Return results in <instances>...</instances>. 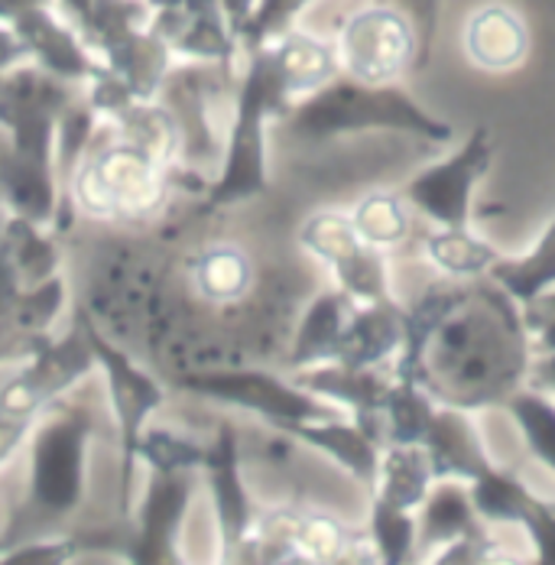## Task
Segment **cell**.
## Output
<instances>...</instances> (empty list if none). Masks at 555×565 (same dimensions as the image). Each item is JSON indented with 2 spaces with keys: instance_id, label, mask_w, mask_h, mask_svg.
I'll use <instances>...</instances> for the list:
<instances>
[{
  "instance_id": "obj_35",
  "label": "cell",
  "mask_w": 555,
  "mask_h": 565,
  "mask_svg": "<svg viewBox=\"0 0 555 565\" xmlns=\"http://www.w3.org/2000/svg\"><path fill=\"white\" fill-rule=\"evenodd\" d=\"M312 3H316V0H260L257 10H254V17L244 23L237 43H241L247 53H254V50L274 43L277 36L286 33V30H292L296 17H299L306 7H312Z\"/></svg>"
},
{
  "instance_id": "obj_19",
  "label": "cell",
  "mask_w": 555,
  "mask_h": 565,
  "mask_svg": "<svg viewBox=\"0 0 555 565\" xmlns=\"http://www.w3.org/2000/svg\"><path fill=\"white\" fill-rule=\"evenodd\" d=\"M406 332V306L396 299L354 306L332 361L348 367H384L399 351Z\"/></svg>"
},
{
  "instance_id": "obj_20",
  "label": "cell",
  "mask_w": 555,
  "mask_h": 565,
  "mask_svg": "<svg viewBox=\"0 0 555 565\" xmlns=\"http://www.w3.org/2000/svg\"><path fill=\"white\" fill-rule=\"evenodd\" d=\"M423 513L416 520V550H439L455 540H481L488 533V520L474 510L468 481L439 478L436 488H429L426 501L419 504Z\"/></svg>"
},
{
  "instance_id": "obj_1",
  "label": "cell",
  "mask_w": 555,
  "mask_h": 565,
  "mask_svg": "<svg viewBox=\"0 0 555 565\" xmlns=\"http://www.w3.org/2000/svg\"><path fill=\"white\" fill-rule=\"evenodd\" d=\"M533 358L520 302L503 286L488 274L448 277L406 309L393 374L439 406L474 413L523 391Z\"/></svg>"
},
{
  "instance_id": "obj_5",
  "label": "cell",
  "mask_w": 555,
  "mask_h": 565,
  "mask_svg": "<svg viewBox=\"0 0 555 565\" xmlns=\"http://www.w3.org/2000/svg\"><path fill=\"white\" fill-rule=\"evenodd\" d=\"M92 416L82 406H65L50 416L33 439V478L26 516L53 520L78 508L85 491V443Z\"/></svg>"
},
{
  "instance_id": "obj_7",
  "label": "cell",
  "mask_w": 555,
  "mask_h": 565,
  "mask_svg": "<svg viewBox=\"0 0 555 565\" xmlns=\"http://www.w3.org/2000/svg\"><path fill=\"white\" fill-rule=\"evenodd\" d=\"M334 50L351 78L371 85L396 82L403 72L416 68L419 56L413 20L396 3H374L351 13Z\"/></svg>"
},
{
  "instance_id": "obj_6",
  "label": "cell",
  "mask_w": 555,
  "mask_h": 565,
  "mask_svg": "<svg viewBox=\"0 0 555 565\" xmlns=\"http://www.w3.org/2000/svg\"><path fill=\"white\" fill-rule=\"evenodd\" d=\"M72 98V82L43 65H13L0 72V127H7L13 153L53 167L56 124Z\"/></svg>"
},
{
  "instance_id": "obj_8",
  "label": "cell",
  "mask_w": 555,
  "mask_h": 565,
  "mask_svg": "<svg viewBox=\"0 0 555 565\" xmlns=\"http://www.w3.org/2000/svg\"><path fill=\"white\" fill-rule=\"evenodd\" d=\"M494 160V143L488 127H474L468 140L442 163H433L416 172L399 199L406 209L419 212L423 218L439 227H471V199L478 182L488 175Z\"/></svg>"
},
{
  "instance_id": "obj_14",
  "label": "cell",
  "mask_w": 555,
  "mask_h": 565,
  "mask_svg": "<svg viewBox=\"0 0 555 565\" xmlns=\"http://www.w3.org/2000/svg\"><path fill=\"white\" fill-rule=\"evenodd\" d=\"M396 374L384 367H348L338 361H325V367L302 371L296 377L299 387L309 394L329 396L334 403L348 406L354 413V423L367 429L384 446V406H387L389 387Z\"/></svg>"
},
{
  "instance_id": "obj_25",
  "label": "cell",
  "mask_w": 555,
  "mask_h": 565,
  "mask_svg": "<svg viewBox=\"0 0 555 565\" xmlns=\"http://www.w3.org/2000/svg\"><path fill=\"white\" fill-rule=\"evenodd\" d=\"M354 299L344 292V289H332V292H322L302 316L299 322V332L292 341V354H289V364L292 367H309V364H325L332 361L334 351H338V341L341 332L354 312Z\"/></svg>"
},
{
  "instance_id": "obj_15",
  "label": "cell",
  "mask_w": 555,
  "mask_h": 565,
  "mask_svg": "<svg viewBox=\"0 0 555 565\" xmlns=\"http://www.w3.org/2000/svg\"><path fill=\"white\" fill-rule=\"evenodd\" d=\"M209 481H212V498L218 510V530H222L224 559H244V550L254 533V510L247 488L241 481V461H237V433L231 423H222L218 439L212 449H205L202 458Z\"/></svg>"
},
{
  "instance_id": "obj_18",
  "label": "cell",
  "mask_w": 555,
  "mask_h": 565,
  "mask_svg": "<svg viewBox=\"0 0 555 565\" xmlns=\"http://www.w3.org/2000/svg\"><path fill=\"white\" fill-rule=\"evenodd\" d=\"M419 446L429 455L436 481L439 478L474 481L478 475H484L494 465L484 443H481V436H478V429H474V423L468 419V413L455 409V406L436 403Z\"/></svg>"
},
{
  "instance_id": "obj_17",
  "label": "cell",
  "mask_w": 555,
  "mask_h": 565,
  "mask_svg": "<svg viewBox=\"0 0 555 565\" xmlns=\"http://www.w3.org/2000/svg\"><path fill=\"white\" fill-rule=\"evenodd\" d=\"M10 26L26 46V56L36 58L46 72L58 78L75 85V82H92V75L98 72V62L88 53L85 36L68 23H62L50 7H33L17 20H10Z\"/></svg>"
},
{
  "instance_id": "obj_28",
  "label": "cell",
  "mask_w": 555,
  "mask_h": 565,
  "mask_svg": "<svg viewBox=\"0 0 555 565\" xmlns=\"http://www.w3.org/2000/svg\"><path fill=\"white\" fill-rule=\"evenodd\" d=\"M426 254L448 277H481L500 257L498 247L478 237L471 227H442L429 237Z\"/></svg>"
},
{
  "instance_id": "obj_36",
  "label": "cell",
  "mask_w": 555,
  "mask_h": 565,
  "mask_svg": "<svg viewBox=\"0 0 555 565\" xmlns=\"http://www.w3.org/2000/svg\"><path fill=\"white\" fill-rule=\"evenodd\" d=\"M137 455L143 461H150V468L157 475H169V471H182V468H195L202 465L205 449L189 443V439H179L167 429H150V433H140V446Z\"/></svg>"
},
{
  "instance_id": "obj_43",
  "label": "cell",
  "mask_w": 555,
  "mask_h": 565,
  "mask_svg": "<svg viewBox=\"0 0 555 565\" xmlns=\"http://www.w3.org/2000/svg\"><path fill=\"white\" fill-rule=\"evenodd\" d=\"M218 3H222L224 20H227L231 33H234V36H241L244 23L254 17V10H257V3H260V0H218Z\"/></svg>"
},
{
  "instance_id": "obj_33",
  "label": "cell",
  "mask_w": 555,
  "mask_h": 565,
  "mask_svg": "<svg viewBox=\"0 0 555 565\" xmlns=\"http://www.w3.org/2000/svg\"><path fill=\"white\" fill-rule=\"evenodd\" d=\"M371 540H374L381 563H409L416 553V516H413V510H403L374 498V504H371Z\"/></svg>"
},
{
  "instance_id": "obj_3",
  "label": "cell",
  "mask_w": 555,
  "mask_h": 565,
  "mask_svg": "<svg viewBox=\"0 0 555 565\" xmlns=\"http://www.w3.org/2000/svg\"><path fill=\"white\" fill-rule=\"evenodd\" d=\"M286 108H289V98L282 95L270 56L260 46L247 58L222 175L209 195L215 209L267 192V117L282 114Z\"/></svg>"
},
{
  "instance_id": "obj_30",
  "label": "cell",
  "mask_w": 555,
  "mask_h": 565,
  "mask_svg": "<svg viewBox=\"0 0 555 565\" xmlns=\"http://www.w3.org/2000/svg\"><path fill=\"white\" fill-rule=\"evenodd\" d=\"M0 244H3V250L10 254V260H13L17 274H20L23 289L50 280V277H56V244L46 241L30 218L13 215V218L3 225V231H0Z\"/></svg>"
},
{
  "instance_id": "obj_13",
  "label": "cell",
  "mask_w": 555,
  "mask_h": 565,
  "mask_svg": "<svg viewBox=\"0 0 555 565\" xmlns=\"http://www.w3.org/2000/svg\"><path fill=\"white\" fill-rule=\"evenodd\" d=\"M468 494L488 523L523 526L530 543L536 546V559L555 565V504L536 498L516 471L494 461L484 475L468 481Z\"/></svg>"
},
{
  "instance_id": "obj_11",
  "label": "cell",
  "mask_w": 555,
  "mask_h": 565,
  "mask_svg": "<svg viewBox=\"0 0 555 565\" xmlns=\"http://www.w3.org/2000/svg\"><path fill=\"white\" fill-rule=\"evenodd\" d=\"M92 367H95V351L85 339L82 326H75L68 339H43L33 351V364L0 391V419H17L30 426L43 406H50L62 391L78 384Z\"/></svg>"
},
{
  "instance_id": "obj_32",
  "label": "cell",
  "mask_w": 555,
  "mask_h": 565,
  "mask_svg": "<svg viewBox=\"0 0 555 565\" xmlns=\"http://www.w3.org/2000/svg\"><path fill=\"white\" fill-rule=\"evenodd\" d=\"M192 274H195V282L199 289L215 299V302H231L237 296L247 292L250 286V264L241 250L234 247H212L205 250L195 264H192Z\"/></svg>"
},
{
  "instance_id": "obj_21",
  "label": "cell",
  "mask_w": 555,
  "mask_h": 565,
  "mask_svg": "<svg viewBox=\"0 0 555 565\" xmlns=\"http://www.w3.org/2000/svg\"><path fill=\"white\" fill-rule=\"evenodd\" d=\"M279 433L325 452L334 458L351 478H357L371 494L377 484V471H381V452L384 446L361 429L357 423H344V419H325V423H289Z\"/></svg>"
},
{
  "instance_id": "obj_9",
  "label": "cell",
  "mask_w": 555,
  "mask_h": 565,
  "mask_svg": "<svg viewBox=\"0 0 555 565\" xmlns=\"http://www.w3.org/2000/svg\"><path fill=\"white\" fill-rule=\"evenodd\" d=\"M179 387L192 391L209 399H218L227 406L250 409L264 416L270 426H289V423H325V419H344L341 406H332L316 394H309L299 384H286L264 371H222V374H189L179 381Z\"/></svg>"
},
{
  "instance_id": "obj_27",
  "label": "cell",
  "mask_w": 555,
  "mask_h": 565,
  "mask_svg": "<svg viewBox=\"0 0 555 565\" xmlns=\"http://www.w3.org/2000/svg\"><path fill=\"white\" fill-rule=\"evenodd\" d=\"M488 277L503 286L520 306L530 302L533 296L546 292L555 286V218L540 234L536 247L526 250L523 257H503L491 264Z\"/></svg>"
},
{
  "instance_id": "obj_37",
  "label": "cell",
  "mask_w": 555,
  "mask_h": 565,
  "mask_svg": "<svg viewBox=\"0 0 555 565\" xmlns=\"http://www.w3.org/2000/svg\"><path fill=\"white\" fill-rule=\"evenodd\" d=\"M95 108L92 102L88 105H68L56 124V160L58 170L72 172V167L78 163V153L85 150L88 137H92V127H95Z\"/></svg>"
},
{
  "instance_id": "obj_10",
  "label": "cell",
  "mask_w": 555,
  "mask_h": 565,
  "mask_svg": "<svg viewBox=\"0 0 555 565\" xmlns=\"http://www.w3.org/2000/svg\"><path fill=\"white\" fill-rule=\"evenodd\" d=\"M299 241L306 250H312L319 260H325L338 277V286L354 299V302H384L393 299L389 292L387 257L381 247L367 244L351 215L341 212H319L312 215Z\"/></svg>"
},
{
  "instance_id": "obj_22",
  "label": "cell",
  "mask_w": 555,
  "mask_h": 565,
  "mask_svg": "<svg viewBox=\"0 0 555 565\" xmlns=\"http://www.w3.org/2000/svg\"><path fill=\"white\" fill-rule=\"evenodd\" d=\"M264 50L270 56L279 88H282V95L289 102L322 88L325 82H332L338 68H341L338 50L332 43H325V40H319L312 33H302V30H286L274 43H267Z\"/></svg>"
},
{
  "instance_id": "obj_23",
  "label": "cell",
  "mask_w": 555,
  "mask_h": 565,
  "mask_svg": "<svg viewBox=\"0 0 555 565\" xmlns=\"http://www.w3.org/2000/svg\"><path fill=\"white\" fill-rule=\"evenodd\" d=\"M465 50L478 68L506 72L516 68L530 53V30L516 10L503 3H488L471 13L465 26Z\"/></svg>"
},
{
  "instance_id": "obj_16",
  "label": "cell",
  "mask_w": 555,
  "mask_h": 565,
  "mask_svg": "<svg viewBox=\"0 0 555 565\" xmlns=\"http://www.w3.org/2000/svg\"><path fill=\"white\" fill-rule=\"evenodd\" d=\"M195 488L192 468L157 475L147 494V504L140 510V533L127 546V556L134 563H172L175 559V533L182 523V513L189 508Z\"/></svg>"
},
{
  "instance_id": "obj_26",
  "label": "cell",
  "mask_w": 555,
  "mask_h": 565,
  "mask_svg": "<svg viewBox=\"0 0 555 565\" xmlns=\"http://www.w3.org/2000/svg\"><path fill=\"white\" fill-rule=\"evenodd\" d=\"M433 481H436V475H433L429 455L423 446H387L381 452L374 498L403 510H416L426 501Z\"/></svg>"
},
{
  "instance_id": "obj_31",
  "label": "cell",
  "mask_w": 555,
  "mask_h": 565,
  "mask_svg": "<svg viewBox=\"0 0 555 565\" xmlns=\"http://www.w3.org/2000/svg\"><path fill=\"white\" fill-rule=\"evenodd\" d=\"M124 124V140L137 143L143 153H150L160 167H167L169 160L179 150V130L172 114L163 108H153L147 102L130 105L127 111L117 117Z\"/></svg>"
},
{
  "instance_id": "obj_41",
  "label": "cell",
  "mask_w": 555,
  "mask_h": 565,
  "mask_svg": "<svg viewBox=\"0 0 555 565\" xmlns=\"http://www.w3.org/2000/svg\"><path fill=\"white\" fill-rule=\"evenodd\" d=\"M23 292V282H20V274H17V267H13V260H10V254L3 250V244H0V312H7L13 302H17V296Z\"/></svg>"
},
{
  "instance_id": "obj_29",
  "label": "cell",
  "mask_w": 555,
  "mask_h": 565,
  "mask_svg": "<svg viewBox=\"0 0 555 565\" xmlns=\"http://www.w3.org/2000/svg\"><path fill=\"white\" fill-rule=\"evenodd\" d=\"M503 409L513 416L530 455L555 475V399L546 391L523 387L503 403Z\"/></svg>"
},
{
  "instance_id": "obj_34",
  "label": "cell",
  "mask_w": 555,
  "mask_h": 565,
  "mask_svg": "<svg viewBox=\"0 0 555 565\" xmlns=\"http://www.w3.org/2000/svg\"><path fill=\"white\" fill-rule=\"evenodd\" d=\"M351 222L357 227V234L374 247L399 244L409 231L406 202L389 192H374L364 202H357V209L351 212Z\"/></svg>"
},
{
  "instance_id": "obj_45",
  "label": "cell",
  "mask_w": 555,
  "mask_h": 565,
  "mask_svg": "<svg viewBox=\"0 0 555 565\" xmlns=\"http://www.w3.org/2000/svg\"><path fill=\"white\" fill-rule=\"evenodd\" d=\"M53 0H0V20L3 23H10V20H17L20 13H26V10H33V7H50Z\"/></svg>"
},
{
  "instance_id": "obj_46",
  "label": "cell",
  "mask_w": 555,
  "mask_h": 565,
  "mask_svg": "<svg viewBox=\"0 0 555 565\" xmlns=\"http://www.w3.org/2000/svg\"><path fill=\"white\" fill-rule=\"evenodd\" d=\"M62 3V10L72 17V23L78 26V33L85 30V23H88V17H92V7H95V0H58Z\"/></svg>"
},
{
  "instance_id": "obj_39",
  "label": "cell",
  "mask_w": 555,
  "mask_h": 565,
  "mask_svg": "<svg viewBox=\"0 0 555 565\" xmlns=\"http://www.w3.org/2000/svg\"><path fill=\"white\" fill-rule=\"evenodd\" d=\"M416 30V43H419V56H416V72L429 65L433 46H436V30H439V13H442V0H393Z\"/></svg>"
},
{
  "instance_id": "obj_12",
  "label": "cell",
  "mask_w": 555,
  "mask_h": 565,
  "mask_svg": "<svg viewBox=\"0 0 555 565\" xmlns=\"http://www.w3.org/2000/svg\"><path fill=\"white\" fill-rule=\"evenodd\" d=\"M78 326H82L85 339L95 351V364H102L105 374H108L111 406L114 416H117V429H120V458H124L120 484H124V494H127L130 468H134V458H137L143 423L157 406H163L167 394L147 371H140L124 351H117L111 341H105V335L92 326V319L85 312H78Z\"/></svg>"
},
{
  "instance_id": "obj_38",
  "label": "cell",
  "mask_w": 555,
  "mask_h": 565,
  "mask_svg": "<svg viewBox=\"0 0 555 565\" xmlns=\"http://www.w3.org/2000/svg\"><path fill=\"white\" fill-rule=\"evenodd\" d=\"M520 312H523V326L533 341V351L536 354L555 351V286L533 296L530 302H523Z\"/></svg>"
},
{
  "instance_id": "obj_44",
  "label": "cell",
  "mask_w": 555,
  "mask_h": 565,
  "mask_svg": "<svg viewBox=\"0 0 555 565\" xmlns=\"http://www.w3.org/2000/svg\"><path fill=\"white\" fill-rule=\"evenodd\" d=\"M530 384H533L536 391H549V394H555V351L533 358Z\"/></svg>"
},
{
  "instance_id": "obj_2",
  "label": "cell",
  "mask_w": 555,
  "mask_h": 565,
  "mask_svg": "<svg viewBox=\"0 0 555 565\" xmlns=\"http://www.w3.org/2000/svg\"><path fill=\"white\" fill-rule=\"evenodd\" d=\"M361 130H396L409 134L429 143H451L455 127L426 111L409 92L399 85H371L357 78H338L325 82L322 88L302 95L299 105L289 114V134L296 140L322 143L341 134H361Z\"/></svg>"
},
{
  "instance_id": "obj_42",
  "label": "cell",
  "mask_w": 555,
  "mask_h": 565,
  "mask_svg": "<svg viewBox=\"0 0 555 565\" xmlns=\"http://www.w3.org/2000/svg\"><path fill=\"white\" fill-rule=\"evenodd\" d=\"M23 58H26V46L20 43L17 30H13L10 23H3V20H0V72H7V68L20 65Z\"/></svg>"
},
{
  "instance_id": "obj_24",
  "label": "cell",
  "mask_w": 555,
  "mask_h": 565,
  "mask_svg": "<svg viewBox=\"0 0 555 565\" xmlns=\"http://www.w3.org/2000/svg\"><path fill=\"white\" fill-rule=\"evenodd\" d=\"M0 199L13 209V215L30 218L33 225L46 222L56 209L53 167L13 153L10 143L0 147Z\"/></svg>"
},
{
  "instance_id": "obj_4",
  "label": "cell",
  "mask_w": 555,
  "mask_h": 565,
  "mask_svg": "<svg viewBox=\"0 0 555 565\" xmlns=\"http://www.w3.org/2000/svg\"><path fill=\"white\" fill-rule=\"evenodd\" d=\"M167 195L163 167L137 143L120 140L82 163L75 175V199L92 215L137 218L160 209Z\"/></svg>"
},
{
  "instance_id": "obj_40",
  "label": "cell",
  "mask_w": 555,
  "mask_h": 565,
  "mask_svg": "<svg viewBox=\"0 0 555 565\" xmlns=\"http://www.w3.org/2000/svg\"><path fill=\"white\" fill-rule=\"evenodd\" d=\"M78 550V543L72 540V543H20L17 546V553H10V556H0V563H62L65 556H72Z\"/></svg>"
}]
</instances>
